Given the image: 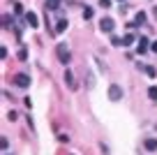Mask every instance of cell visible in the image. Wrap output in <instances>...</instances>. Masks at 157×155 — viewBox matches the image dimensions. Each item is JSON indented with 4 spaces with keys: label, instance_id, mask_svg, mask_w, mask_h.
I'll use <instances>...</instances> for the list:
<instances>
[{
    "label": "cell",
    "instance_id": "1",
    "mask_svg": "<svg viewBox=\"0 0 157 155\" xmlns=\"http://www.w3.org/2000/svg\"><path fill=\"white\" fill-rule=\"evenodd\" d=\"M56 54H58V60H60L63 65H67V63H69V58H72V56H69L67 44H63V42H60L58 46H56Z\"/></svg>",
    "mask_w": 157,
    "mask_h": 155
},
{
    "label": "cell",
    "instance_id": "2",
    "mask_svg": "<svg viewBox=\"0 0 157 155\" xmlns=\"http://www.w3.org/2000/svg\"><path fill=\"white\" fill-rule=\"evenodd\" d=\"M99 28H102V33H113L116 21H113V19H102V21H99Z\"/></svg>",
    "mask_w": 157,
    "mask_h": 155
},
{
    "label": "cell",
    "instance_id": "3",
    "mask_svg": "<svg viewBox=\"0 0 157 155\" xmlns=\"http://www.w3.org/2000/svg\"><path fill=\"white\" fill-rule=\"evenodd\" d=\"M109 97H111L113 102L123 100V88H120V86H111V88H109Z\"/></svg>",
    "mask_w": 157,
    "mask_h": 155
},
{
    "label": "cell",
    "instance_id": "4",
    "mask_svg": "<svg viewBox=\"0 0 157 155\" xmlns=\"http://www.w3.org/2000/svg\"><path fill=\"white\" fill-rule=\"evenodd\" d=\"M14 83H16L19 88H28V86H30V79L25 77V74H16V77H14Z\"/></svg>",
    "mask_w": 157,
    "mask_h": 155
},
{
    "label": "cell",
    "instance_id": "5",
    "mask_svg": "<svg viewBox=\"0 0 157 155\" xmlns=\"http://www.w3.org/2000/svg\"><path fill=\"white\" fill-rule=\"evenodd\" d=\"M25 23H28L30 28H37V26H39V21H37V14H35V12H28V14H25Z\"/></svg>",
    "mask_w": 157,
    "mask_h": 155
},
{
    "label": "cell",
    "instance_id": "6",
    "mask_svg": "<svg viewBox=\"0 0 157 155\" xmlns=\"http://www.w3.org/2000/svg\"><path fill=\"white\" fill-rule=\"evenodd\" d=\"M148 46H150V44H148V39H146V37H141V39H139L136 51H139V54H146V51H148Z\"/></svg>",
    "mask_w": 157,
    "mask_h": 155
},
{
    "label": "cell",
    "instance_id": "7",
    "mask_svg": "<svg viewBox=\"0 0 157 155\" xmlns=\"http://www.w3.org/2000/svg\"><path fill=\"white\" fill-rule=\"evenodd\" d=\"M60 5H63V2H60V0H46V10H60Z\"/></svg>",
    "mask_w": 157,
    "mask_h": 155
},
{
    "label": "cell",
    "instance_id": "8",
    "mask_svg": "<svg viewBox=\"0 0 157 155\" xmlns=\"http://www.w3.org/2000/svg\"><path fill=\"white\" fill-rule=\"evenodd\" d=\"M65 83H67V88H74V86H76V83H74V77H72V72H69V70H67V72H65Z\"/></svg>",
    "mask_w": 157,
    "mask_h": 155
},
{
    "label": "cell",
    "instance_id": "9",
    "mask_svg": "<svg viewBox=\"0 0 157 155\" xmlns=\"http://www.w3.org/2000/svg\"><path fill=\"white\" fill-rule=\"evenodd\" d=\"M134 42H136V39H134V35H132V33H127V35L123 37V46H132Z\"/></svg>",
    "mask_w": 157,
    "mask_h": 155
},
{
    "label": "cell",
    "instance_id": "10",
    "mask_svg": "<svg viewBox=\"0 0 157 155\" xmlns=\"http://www.w3.org/2000/svg\"><path fill=\"white\" fill-rule=\"evenodd\" d=\"M12 23H14V19H12L10 14H5V16H2V28H10Z\"/></svg>",
    "mask_w": 157,
    "mask_h": 155
},
{
    "label": "cell",
    "instance_id": "11",
    "mask_svg": "<svg viewBox=\"0 0 157 155\" xmlns=\"http://www.w3.org/2000/svg\"><path fill=\"white\" fill-rule=\"evenodd\" d=\"M146 148L148 150H157V139H148L146 141Z\"/></svg>",
    "mask_w": 157,
    "mask_h": 155
},
{
    "label": "cell",
    "instance_id": "12",
    "mask_svg": "<svg viewBox=\"0 0 157 155\" xmlns=\"http://www.w3.org/2000/svg\"><path fill=\"white\" fill-rule=\"evenodd\" d=\"M65 28H67V21H65V19H60V21H58V26H56V33H63Z\"/></svg>",
    "mask_w": 157,
    "mask_h": 155
},
{
    "label": "cell",
    "instance_id": "13",
    "mask_svg": "<svg viewBox=\"0 0 157 155\" xmlns=\"http://www.w3.org/2000/svg\"><path fill=\"white\" fill-rule=\"evenodd\" d=\"M143 21H146V12H139V14H136V19H134V23H136V26H141Z\"/></svg>",
    "mask_w": 157,
    "mask_h": 155
},
{
    "label": "cell",
    "instance_id": "14",
    "mask_svg": "<svg viewBox=\"0 0 157 155\" xmlns=\"http://www.w3.org/2000/svg\"><path fill=\"white\" fill-rule=\"evenodd\" d=\"M148 95H150V100H157V86H150V88H148Z\"/></svg>",
    "mask_w": 157,
    "mask_h": 155
},
{
    "label": "cell",
    "instance_id": "15",
    "mask_svg": "<svg viewBox=\"0 0 157 155\" xmlns=\"http://www.w3.org/2000/svg\"><path fill=\"white\" fill-rule=\"evenodd\" d=\"M14 12L16 14H23V5H21V2H14Z\"/></svg>",
    "mask_w": 157,
    "mask_h": 155
},
{
    "label": "cell",
    "instance_id": "16",
    "mask_svg": "<svg viewBox=\"0 0 157 155\" xmlns=\"http://www.w3.org/2000/svg\"><path fill=\"white\" fill-rule=\"evenodd\" d=\"M83 19H93V10H90V7L83 10Z\"/></svg>",
    "mask_w": 157,
    "mask_h": 155
},
{
    "label": "cell",
    "instance_id": "17",
    "mask_svg": "<svg viewBox=\"0 0 157 155\" xmlns=\"http://www.w3.org/2000/svg\"><path fill=\"white\" fill-rule=\"evenodd\" d=\"M7 118H10V121H12V123H14V121H16V118H19V113H16V111H10V113H7Z\"/></svg>",
    "mask_w": 157,
    "mask_h": 155
},
{
    "label": "cell",
    "instance_id": "18",
    "mask_svg": "<svg viewBox=\"0 0 157 155\" xmlns=\"http://www.w3.org/2000/svg\"><path fill=\"white\" fill-rule=\"evenodd\" d=\"M99 7H104V10H106V7H111V0H99Z\"/></svg>",
    "mask_w": 157,
    "mask_h": 155
},
{
    "label": "cell",
    "instance_id": "19",
    "mask_svg": "<svg viewBox=\"0 0 157 155\" xmlns=\"http://www.w3.org/2000/svg\"><path fill=\"white\" fill-rule=\"evenodd\" d=\"M0 146H2V150H7V146H10V141H7L5 137H2V139H0Z\"/></svg>",
    "mask_w": 157,
    "mask_h": 155
},
{
    "label": "cell",
    "instance_id": "20",
    "mask_svg": "<svg viewBox=\"0 0 157 155\" xmlns=\"http://www.w3.org/2000/svg\"><path fill=\"white\" fill-rule=\"evenodd\" d=\"M25 58H28V54H25V49H21L19 51V60H25Z\"/></svg>",
    "mask_w": 157,
    "mask_h": 155
},
{
    "label": "cell",
    "instance_id": "21",
    "mask_svg": "<svg viewBox=\"0 0 157 155\" xmlns=\"http://www.w3.org/2000/svg\"><path fill=\"white\" fill-rule=\"evenodd\" d=\"M111 42H113V44H116V46H123V39H120V37H113V39H111Z\"/></svg>",
    "mask_w": 157,
    "mask_h": 155
},
{
    "label": "cell",
    "instance_id": "22",
    "mask_svg": "<svg viewBox=\"0 0 157 155\" xmlns=\"http://www.w3.org/2000/svg\"><path fill=\"white\" fill-rule=\"evenodd\" d=\"M150 49H152V51L157 54V42H152V44H150Z\"/></svg>",
    "mask_w": 157,
    "mask_h": 155
},
{
    "label": "cell",
    "instance_id": "23",
    "mask_svg": "<svg viewBox=\"0 0 157 155\" xmlns=\"http://www.w3.org/2000/svg\"><path fill=\"white\" fill-rule=\"evenodd\" d=\"M120 2H123V0H120Z\"/></svg>",
    "mask_w": 157,
    "mask_h": 155
}]
</instances>
